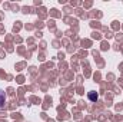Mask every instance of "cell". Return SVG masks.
I'll use <instances>...</instances> for the list:
<instances>
[{"label":"cell","mask_w":123,"mask_h":122,"mask_svg":"<svg viewBox=\"0 0 123 122\" xmlns=\"http://www.w3.org/2000/svg\"><path fill=\"white\" fill-rule=\"evenodd\" d=\"M87 96H89V99H90V101H92V102H96V101H97V98H99V95H97V93H96V92H89V93H87Z\"/></svg>","instance_id":"obj_1"},{"label":"cell","mask_w":123,"mask_h":122,"mask_svg":"<svg viewBox=\"0 0 123 122\" xmlns=\"http://www.w3.org/2000/svg\"><path fill=\"white\" fill-rule=\"evenodd\" d=\"M4 103H6V95L3 91H0V108H3Z\"/></svg>","instance_id":"obj_2"}]
</instances>
